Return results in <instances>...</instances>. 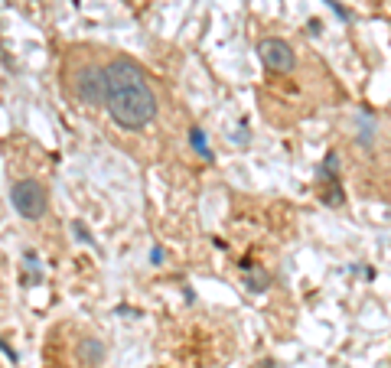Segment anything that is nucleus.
I'll list each match as a JSON object with an SVG mask.
<instances>
[{
  "instance_id": "f257e3e1",
  "label": "nucleus",
  "mask_w": 391,
  "mask_h": 368,
  "mask_svg": "<svg viewBox=\"0 0 391 368\" xmlns=\"http://www.w3.org/2000/svg\"><path fill=\"white\" fill-rule=\"evenodd\" d=\"M105 108L127 130L147 128L157 118V95L134 59H115L105 69Z\"/></svg>"
},
{
  "instance_id": "f03ea898",
  "label": "nucleus",
  "mask_w": 391,
  "mask_h": 368,
  "mask_svg": "<svg viewBox=\"0 0 391 368\" xmlns=\"http://www.w3.org/2000/svg\"><path fill=\"white\" fill-rule=\"evenodd\" d=\"M10 202L26 222H36V218L46 216L49 195H46V186H42L40 179H20V183H13V189H10Z\"/></svg>"
},
{
  "instance_id": "7ed1b4c3",
  "label": "nucleus",
  "mask_w": 391,
  "mask_h": 368,
  "mask_svg": "<svg viewBox=\"0 0 391 368\" xmlns=\"http://www.w3.org/2000/svg\"><path fill=\"white\" fill-rule=\"evenodd\" d=\"M75 95H78V101L88 105V108L105 105V72H101L98 65H82V69L75 72Z\"/></svg>"
},
{
  "instance_id": "20e7f679",
  "label": "nucleus",
  "mask_w": 391,
  "mask_h": 368,
  "mask_svg": "<svg viewBox=\"0 0 391 368\" xmlns=\"http://www.w3.org/2000/svg\"><path fill=\"white\" fill-rule=\"evenodd\" d=\"M258 55H261V62L271 69V72H290L297 65V55H294V46L281 40V36H267L258 43Z\"/></svg>"
},
{
  "instance_id": "39448f33",
  "label": "nucleus",
  "mask_w": 391,
  "mask_h": 368,
  "mask_svg": "<svg viewBox=\"0 0 391 368\" xmlns=\"http://www.w3.org/2000/svg\"><path fill=\"white\" fill-rule=\"evenodd\" d=\"M78 356H82V362L85 365H101V362H105V346H101V342H98V339H85L82 346H78Z\"/></svg>"
},
{
  "instance_id": "423d86ee",
  "label": "nucleus",
  "mask_w": 391,
  "mask_h": 368,
  "mask_svg": "<svg viewBox=\"0 0 391 368\" xmlns=\"http://www.w3.org/2000/svg\"><path fill=\"white\" fill-rule=\"evenodd\" d=\"M190 143H192V147H196V150L202 153V157H206V160H209V157H212L209 143H206V134H202L199 128H192V130H190Z\"/></svg>"
},
{
  "instance_id": "0eeeda50",
  "label": "nucleus",
  "mask_w": 391,
  "mask_h": 368,
  "mask_svg": "<svg viewBox=\"0 0 391 368\" xmlns=\"http://www.w3.org/2000/svg\"><path fill=\"white\" fill-rule=\"evenodd\" d=\"M72 228H75V235H78V241H85V245L92 241V235L85 231V225H82V222H72Z\"/></svg>"
}]
</instances>
